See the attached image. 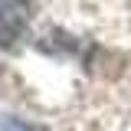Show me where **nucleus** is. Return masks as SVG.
<instances>
[]
</instances>
